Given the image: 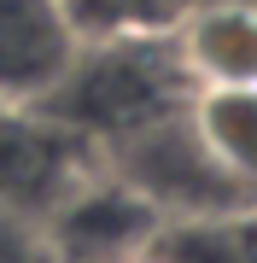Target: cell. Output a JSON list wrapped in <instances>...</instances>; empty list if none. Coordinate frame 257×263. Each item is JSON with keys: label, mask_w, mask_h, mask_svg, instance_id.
I'll return each instance as SVG.
<instances>
[{"label": "cell", "mask_w": 257, "mask_h": 263, "mask_svg": "<svg viewBox=\"0 0 257 263\" xmlns=\"http://www.w3.org/2000/svg\"><path fill=\"white\" fill-rule=\"evenodd\" d=\"M170 41L193 88H257V0H187Z\"/></svg>", "instance_id": "8992f818"}, {"label": "cell", "mask_w": 257, "mask_h": 263, "mask_svg": "<svg viewBox=\"0 0 257 263\" xmlns=\"http://www.w3.org/2000/svg\"><path fill=\"white\" fill-rule=\"evenodd\" d=\"M187 117L205 152L257 199V88H199Z\"/></svg>", "instance_id": "52a82bcc"}, {"label": "cell", "mask_w": 257, "mask_h": 263, "mask_svg": "<svg viewBox=\"0 0 257 263\" xmlns=\"http://www.w3.org/2000/svg\"><path fill=\"white\" fill-rule=\"evenodd\" d=\"M94 170V152L29 105L0 100V205L47 216Z\"/></svg>", "instance_id": "277c9868"}, {"label": "cell", "mask_w": 257, "mask_h": 263, "mask_svg": "<svg viewBox=\"0 0 257 263\" xmlns=\"http://www.w3.org/2000/svg\"><path fill=\"white\" fill-rule=\"evenodd\" d=\"M94 164L111 170L123 187H134L158 211V222H210V216H240V211L257 205L228 170L205 152V141H199L187 111L141 129L134 141L100 152Z\"/></svg>", "instance_id": "7a4b0ae2"}, {"label": "cell", "mask_w": 257, "mask_h": 263, "mask_svg": "<svg viewBox=\"0 0 257 263\" xmlns=\"http://www.w3.org/2000/svg\"><path fill=\"white\" fill-rule=\"evenodd\" d=\"M193 94L199 88L181 65L170 29H105L76 41L65 76L35 111L88 152H111L141 129L187 111Z\"/></svg>", "instance_id": "6da1fadb"}, {"label": "cell", "mask_w": 257, "mask_h": 263, "mask_svg": "<svg viewBox=\"0 0 257 263\" xmlns=\"http://www.w3.org/2000/svg\"><path fill=\"white\" fill-rule=\"evenodd\" d=\"M0 263H58L47 228H41V216L0 205Z\"/></svg>", "instance_id": "ba28073f"}, {"label": "cell", "mask_w": 257, "mask_h": 263, "mask_svg": "<svg viewBox=\"0 0 257 263\" xmlns=\"http://www.w3.org/2000/svg\"><path fill=\"white\" fill-rule=\"evenodd\" d=\"M82 29L65 0H0V100L29 105L53 94Z\"/></svg>", "instance_id": "5b68a950"}, {"label": "cell", "mask_w": 257, "mask_h": 263, "mask_svg": "<svg viewBox=\"0 0 257 263\" xmlns=\"http://www.w3.org/2000/svg\"><path fill=\"white\" fill-rule=\"evenodd\" d=\"M41 228H47L58 263H141L164 222L134 187H123L111 170L94 164L41 216Z\"/></svg>", "instance_id": "3957f363"}]
</instances>
